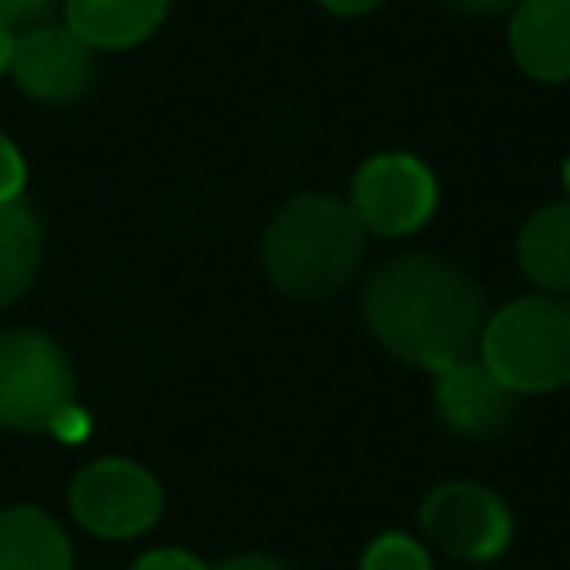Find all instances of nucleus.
<instances>
[{"label": "nucleus", "mask_w": 570, "mask_h": 570, "mask_svg": "<svg viewBox=\"0 0 570 570\" xmlns=\"http://www.w3.org/2000/svg\"><path fill=\"white\" fill-rule=\"evenodd\" d=\"M365 325L401 361L419 370H450L468 361L485 330L481 285L450 258L401 254L365 285Z\"/></svg>", "instance_id": "obj_1"}, {"label": "nucleus", "mask_w": 570, "mask_h": 570, "mask_svg": "<svg viewBox=\"0 0 570 570\" xmlns=\"http://www.w3.org/2000/svg\"><path fill=\"white\" fill-rule=\"evenodd\" d=\"M361 254H365L361 218L352 214V205L321 191L285 200L263 232L267 281L298 303H316L343 289L361 267Z\"/></svg>", "instance_id": "obj_2"}, {"label": "nucleus", "mask_w": 570, "mask_h": 570, "mask_svg": "<svg viewBox=\"0 0 570 570\" xmlns=\"http://www.w3.org/2000/svg\"><path fill=\"white\" fill-rule=\"evenodd\" d=\"M485 370L521 392H557L570 383V303L561 294H525L499 307L481 330Z\"/></svg>", "instance_id": "obj_3"}, {"label": "nucleus", "mask_w": 570, "mask_h": 570, "mask_svg": "<svg viewBox=\"0 0 570 570\" xmlns=\"http://www.w3.org/2000/svg\"><path fill=\"white\" fill-rule=\"evenodd\" d=\"M76 405V370L40 330H0V428L49 432Z\"/></svg>", "instance_id": "obj_4"}, {"label": "nucleus", "mask_w": 570, "mask_h": 570, "mask_svg": "<svg viewBox=\"0 0 570 570\" xmlns=\"http://www.w3.org/2000/svg\"><path fill=\"white\" fill-rule=\"evenodd\" d=\"M165 508L160 481L134 459H98L71 481V512L102 539H134L156 525Z\"/></svg>", "instance_id": "obj_5"}, {"label": "nucleus", "mask_w": 570, "mask_h": 570, "mask_svg": "<svg viewBox=\"0 0 570 570\" xmlns=\"http://www.w3.org/2000/svg\"><path fill=\"white\" fill-rule=\"evenodd\" d=\"M436 209V178L410 151L370 156L352 178V214L374 236H410Z\"/></svg>", "instance_id": "obj_6"}, {"label": "nucleus", "mask_w": 570, "mask_h": 570, "mask_svg": "<svg viewBox=\"0 0 570 570\" xmlns=\"http://www.w3.org/2000/svg\"><path fill=\"white\" fill-rule=\"evenodd\" d=\"M423 530L459 561H490L508 548L512 517L494 490L472 481H445L423 499Z\"/></svg>", "instance_id": "obj_7"}, {"label": "nucleus", "mask_w": 570, "mask_h": 570, "mask_svg": "<svg viewBox=\"0 0 570 570\" xmlns=\"http://www.w3.org/2000/svg\"><path fill=\"white\" fill-rule=\"evenodd\" d=\"M9 71L27 98L71 102L94 80V49L67 22H31L22 36H13Z\"/></svg>", "instance_id": "obj_8"}, {"label": "nucleus", "mask_w": 570, "mask_h": 570, "mask_svg": "<svg viewBox=\"0 0 570 570\" xmlns=\"http://www.w3.org/2000/svg\"><path fill=\"white\" fill-rule=\"evenodd\" d=\"M436 410L459 436H494L517 414V392L503 387L481 356H468L436 374Z\"/></svg>", "instance_id": "obj_9"}, {"label": "nucleus", "mask_w": 570, "mask_h": 570, "mask_svg": "<svg viewBox=\"0 0 570 570\" xmlns=\"http://www.w3.org/2000/svg\"><path fill=\"white\" fill-rule=\"evenodd\" d=\"M508 45L530 80H570V0H517Z\"/></svg>", "instance_id": "obj_10"}, {"label": "nucleus", "mask_w": 570, "mask_h": 570, "mask_svg": "<svg viewBox=\"0 0 570 570\" xmlns=\"http://www.w3.org/2000/svg\"><path fill=\"white\" fill-rule=\"evenodd\" d=\"M169 13V0H62L67 27L89 49H134Z\"/></svg>", "instance_id": "obj_11"}, {"label": "nucleus", "mask_w": 570, "mask_h": 570, "mask_svg": "<svg viewBox=\"0 0 570 570\" xmlns=\"http://www.w3.org/2000/svg\"><path fill=\"white\" fill-rule=\"evenodd\" d=\"M517 263L543 294H570V200L543 205L525 218Z\"/></svg>", "instance_id": "obj_12"}, {"label": "nucleus", "mask_w": 570, "mask_h": 570, "mask_svg": "<svg viewBox=\"0 0 570 570\" xmlns=\"http://www.w3.org/2000/svg\"><path fill=\"white\" fill-rule=\"evenodd\" d=\"M0 570H71V543L62 525L40 508H4Z\"/></svg>", "instance_id": "obj_13"}, {"label": "nucleus", "mask_w": 570, "mask_h": 570, "mask_svg": "<svg viewBox=\"0 0 570 570\" xmlns=\"http://www.w3.org/2000/svg\"><path fill=\"white\" fill-rule=\"evenodd\" d=\"M40 254H45V227L36 218V209L18 196L0 205V312L27 294V285L40 272Z\"/></svg>", "instance_id": "obj_14"}, {"label": "nucleus", "mask_w": 570, "mask_h": 570, "mask_svg": "<svg viewBox=\"0 0 570 570\" xmlns=\"http://www.w3.org/2000/svg\"><path fill=\"white\" fill-rule=\"evenodd\" d=\"M361 570H432V561H428V552L410 534H396L392 530V534H379L365 548Z\"/></svg>", "instance_id": "obj_15"}, {"label": "nucleus", "mask_w": 570, "mask_h": 570, "mask_svg": "<svg viewBox=\"0 0 570 570\" xmlns=\"http://www.w3.org/2000/svg\"><path fill=\"white\" fill-rule=\"evenodd\" d=\"M22 183H27V160H22V151L0 134V205H4V200H18V196H22Z\"/></svg>", "instance_id": "obj_16"}, {"label": "nucleus", "mask_w": 570, "mask_h": 570, "mask_svg": "<svg viewBox=\"0 0 570 570\" xmlns=\"http://www.w3.org/2000/svg\"><path fill=\"white\" fill-rule=\"evenodd\" d=\"M134 570H209L205 561H196L191 552H183V548H156V552H147V557H138L134 561Z\"/></svg>", "instance_id": "obj_17"}, {"label": "nucleus", "mask_w": 570, "mask_h": 570, "mask_svg": "<svg viewBox=\"0 0 570 570\" xmlns=\"http://www.w3.org/2000/svg\"><path fill=\"white\" fill-rule=\"evenodd\" d=\"M53 9V0H0V22L4 27H31Z\"/></svg>", "instance_id": "obj_18"}, {"label": "nucleus", "mask_w": 570, "mask_h": 570, "mask_svg": "<svg viewBox=\"0 0 570 570\" xmlns=\"http://www.w3.org/2000/svg\"><path fill=\"white\" fill-rule=\"evenodd\" d=\"M53 436H62V441H80L85 432H89V414L80 410V405H67L58 419H53V428H49Z\"/></svg>", "instance_id": "obj_19"}, {"label": "nucleus", "mask_w": 570, "mask_h": 570, "mask_svg": "<svg viewBox=\"0 0 570 570\" xmlns=\"http://www.w3.org/2000/svg\"><path fill=\"white\" fill-rule=\"evenodd\" d=\"M454 13H472V18H490V13H512L517 0H441Z\"/></svg>", "instance_id": "obj_20"}, {"label": "nucleus", "mask_w": 570, "mask_h": 570, "mask_svg": "<svg viewBox=\"0 0 570 570\" xmlns=\"http://www.w3.org/2000/svg\"><path fill=\"white\" fill-rule=\"evenodd\" d=\"M218 570H289V566H285V561H276V557H267V552H245V557L223 561Z\"/></svg>", "instance_id": "obj_21"}, {"label": "nucleus", "mask_w": 570, "mask_h": 570, "mask_svg": "<svg viewBox=\"0 0 570 570\" xmlns=\"http://www.w3.org/2000/svg\"><path fill=\"white\" fill-rule=\"evenodd\" d=\"M321 9H330V13H338V18H356V13H370L374 4H383V0H316Z\"/></svg>", "instance_id": "obj_22"}, {"label": "nucleus", "mask_w": 570, "mask_h": 570, "mask_svg": "<svg viewBox=\"0 0 570 570\" xmlns=\"http://www.w3.org/2000/svg\"><path fill=\"white\" fill-rule=\"evenodd\" d=\"M9 58H13V27L0 22V71H9Z\"/></svg>", "instance_id": "obj_23"}, {"label": "nucleus", "mask_w": 570, "mask_h": 570, "mask_svg": "<svg viewBox=\"0 0 570 570\" xmlns=\"http://www.w3.org/2000/svg\"><path fill=\"white\" fill-rule=\"evenodd\" d=\"M566 191H570V160H566Z\"/></svg>", "instance_id": "obj_24"}]
</instances>
